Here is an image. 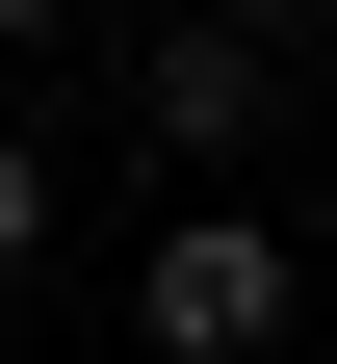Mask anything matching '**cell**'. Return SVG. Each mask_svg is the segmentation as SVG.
<instances>
[{"mask_svg":"<svg viewBox=\"0 0 337 364\" xmlns=\"http://www.w3.org/2000/svg\"><path fill=\"white\" fill-rule=\"evenodd\" d=\"M233 26H337V0H233Z\"/></svg>","mask_w":337,"mask_h":364,"instance_id":"5","label":"cell"},{"mask_svg":"<svg viewBox=\"0 0 337 364\" xmlns=\"http://www.w3.org/2000/svg\"><path fill=\"white\" fill-rule=\"evenodd\" d=\"M285 312H311V260H285L260 208H182V235L130 260V338H156V364H260Z\"/></svg>","mask_w":337,"mask_h":364,"instance_id":"1","label":"cell"},{"mask_svg":"<svg viewBox=\"0 0 337 364\" xmlns=\"http://www.w3.org/2000/svg\"><path fill=\"white\" fill-rule=\"evenodd\" d=\"M26 260H53V156L0 130V287H26Z\"/></svg>","mask_w":337,"mask_h":364,"instance_id":"3","label":"cell"},{"mask_svg":"<svg viewBox=\"0 0 337 364\" xmlns=\"http://www.w3.org/2000/svg\"><path fill=\"white\" fill-rule=\"evenodd\" d=\"M130 105H156V156H260V130H285V26H233V0H208V26H156Z\"/></svg>","mask_w":337,"mask_h":364,"instance_id":"2","label":"cell"},{"mask_svg":"<svg viewBox=\"0 0 337 364\" xmlns=\"http://www.w3.org/2000/svg\"><path fill=\"white\" fill-rule=\"evenodd\" d=\"M53 26H78V0H0V53H53Z\"/></svg>","mask_w":337,"mask_h":364,"instance_id":"4","label":"cell"}]
</instances>
